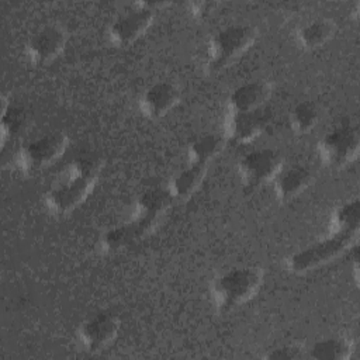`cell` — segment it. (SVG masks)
<instances>
[{
    "label": "cell",
    "instance_id": "obj_6",
    "mask_svg": "<svg viewBox=\"0 0 360 360\" xmlns=\"http://www.w3.org/2000/svg\"><path fill=\"white\" fill-rule=\"evenodd\" d=\"M360 136L354 125L340 122L326 131L318 142L321 162L330 169H342L356 160L359 155Z\"/></svg>",
    "mask_w": 360,
    "mask_h": 360
},
{
    "label": "cell",
    "instance_id": "obj_1",
    "mask_svg": "<svg viewBox=\"0 0 360 360\" xmlns=\"http://www.w3.org/2000/svg\"><path fill=\"white\" fill-rule=\"evenodd\" d=\"M103 162L96 156L70 160L55 177L44 194V204L53 215H68L91 194Z\"/></svg>",
    "mask_w": 360,
    "mask_h": 360
},
{
    "label": "cell",
    "instance_id": "obj_22",
    "mask_svg": "<svg viewBox=\"0 0 360 360\" xmlns=\"http://www.w3.org/2000/svg\"><path fill=\"white\" fill-rule=\"evenodd\" d=\"M360 204L359 198L339 204L330 214L328 232H359Z\"/></svg>",
    "mask_w": 360,
    "mask_h": 360
},
{
    "label": "cell",
    "instance_id": "obj_15",
    "mask_svg": "<svg viewBox=\"0 0 360 360\" xmlns=\"http://www.w3.org/2000/svg\"><path fill=\"white\" fill-rule=\"evenodd\" d=\"M314 181V172L309 166L297 163L281 167L273 180L274 194L278 201H290L307 190Z\"/></svg>",
    "mask_w": 360,
    "mask_h": 360
},
{
    "label": "cell",
    "instance_id": "obj_18",
    "mask_svg": "<svg viewBox=\"0 0 360 360\" xmlns=\"http://www.w3.org/2000/svg\"><path fill=\"white\" fill-rule=\"evenodd\" d=\"M226 143L224 134L204 132L197 135L187 145V159L190 163L208 165L217 156L221 155Z\"/></svg>",
    "mask_w": 360,
    "mask_h": 360
},
{
    "label": "cell",
    "instance_id": "obj_25",
    "mask_svg": "<svg viewBox=\"0 0 360 360\" xmlns=\"http://www.w3.org/2000/svg\"><path fill=\"white\" fill-rule=\"evenodd\" d=\"M215 10V4L210 1H193L188 3L190 14L197 20H205Z\"/></svg>",
    "mask_w": 360,
    "mask_h": 360
},
{
    "label": "cell",
    "instance_id": "obj_24",
    "mask_svg": "<svg viewBox=\"0 0 360 360\" xmlns=\"http://www.w3.org/2000/svg\"><path fill=\"white\" fill-rule=\"evenodd\" d=\"M305 356V346L297 340L285 342L269 349L263 357L269 360H294Z\"/></svg>",
    "mask_w": 360,
    "mask_h": 360
},
{
    "label": "cell",
    "instance_id": "obj_5",
    "mask_svg": "<svg viewBox=\"0 0 360 360\" xmlns=\"http://www.w3.org/2000/svg\"><path fill=\"white\" fill-rule=\"evenodd\" d=\"M69 138L60 131H52L24 142L15 152V163L24 173H38L63 156Z\"/></svg>",
    "mask_w": 360,
    "mask_h": 360
},
{
    "label": "cell",
    "instance_id": "obj_3",
    "mask_svg": "<svg viewBox=\"0 0 360 360\" xmlns=\"http://www.w3.org/2000/svg\"><path fill=\"white\" fill-rule=\"evenodd\" d=\"M257 30L252 24H231L210 37L204 49L202 68L207 73H218L243 55L256 41Z\"/></svg>",
    "mask_w": 360,
    "mask_h": 360
},
{
    "label": "cell",
    "instance_id": "obj_11",
    "mask_svg": "<svg viewBox=\"0 0 360 360\" xmlns=\"http://www.w3.org/2000/svg\"><path fill=\"white\" fill-rule=\"evenodd\" d=\"M121 319L110 311H100L87 316L77 328V339L89 352H100L118 336Z\"/></svg>",
    "mask_w": 360,
    "mask_h": 360
},
{
    "label": "cell",
    "instance_id": "obj_20",
    "mask_svg": "<svg viewBox=\"0 0 360 360\" xmlns=\"http://www.w3.org/2000/svg\"><path fill=\"white\" fill-rule=\"evenodd\" d=\"M30 128V117L28 114L20 108L13 107L3 97L1 105V143L6 145L7 139H18L24 134H27Z\"/></svg>",
    "mask_w": 360,
    "mask_h": 360
},
{
    "label": "cell",
    "instance_id": "obj_17",
    "mask_svg": "<svg viewBox=\"0 0 360 360\" xmlns=\"http://www.w3.org/2000/svg\"><path fill=\"white\" fill-rule=\"evenodd\" d=\"M336 25L330 18L316 17L301 24L295 31L297 44L307 51L323 46L335 35Z\"/></svg>",
    "mask_w": 360,
    "mask_h": 360
},
{
    "label": "cell",
    "instance_id": "obj_9",
    "mask_svg": "<svg viewBox=\"0 0 360 360\" xmlns=\"http://www.w3.org/2000/svg\"><path fill=\"white\" fill-rule=\"evenodd\" d=\"M68 44V32L58 22L41 25L31 34L25 44V55L31 63L45 66L53 62Z\"/></svg>",
    "mask_w": 360,
    "mask_h": 360
},
{
    "label": "cell",
    "instance_id": "obj_19",
    "mask_svg": "<svg viewBox=\"0 0 360 360\" xmlns=\"http://www.w3.org/2000/svg\"><path fill=\"white\" fill-rule=\"evenodd\" d=\"M353 342L346 336H326L315 340L308 349V356L318 360H346L353 353Z\"/></svg>",
    "mask_w": 360,
    "mask_h": 360
},
{
    "label": "cell",
    "instance_id": "obj_10",
    "mask_svg": "<svg viewBox=\"0 0 360 360\" xmlns=\"http://www.w3.org/2000/svg\"><path fill=\"white\" fill-rule=\"evenodd\" d=\"M274 122V114L269 107L249 112L228 111L224 120V136L238 143H249L259 138Z\"/></svg>",
    "mask_w": 360,
    "mask_h": 360
},
{
    "label": "cell",
    "instance_id": "obj_8",
    "mask_svg": "<svg viewBox=\"0 0 360 360\" xmlns=\"http://www.w3.org/2000/svg\"><path fill=\"white\" fill-rule=\"evenodd\" d=\"M283 156L276 149L260 148L245 153L238 162V176L248 188L260 187L273 181L281 170Z\"/></svg>",
    "mask_w": 360,
    "mask_h": 360
},
{
    "label": "cell",
    "instance_id": "obj_12",
    "mask_svg": "<svg viewBox=\"0 0 360 360\" xmlns=\"http://www.w3.org/2000/svg\"><path fill=\"white\" fill-rule=\"evenodd\" d=\"M172 197L166 188H148L135 201L134 215L129 219L141 236L149 235L158 225L159 219L167 211L172 202Z\"/></svg>",
    "mask_w": 360,
    "mask_h": 360
},
{
    "label": "cell",
    "instance_id": "obj_7",
    "mask_svg": "<svg viewBox=\"0 0 360 360\" xmlns=\"http://www.w3.org/2000/svg\"><path fill=\"white\" fill-rule=\"evenodd\" d=\"M165 4L166 3H134L129 8L115 15L110 22L107 30L110 41L117 46H125L135 42L150 27L155 18V7L159 8Z\"/></svg>",
    "mask_w": 360,
    "mask_h": 360
},
{
    "label": "cell",
    "instance_id": "obj_13",
    "mask_svg": "<svg viewBox=\"0 0 360 360\" xmlns=\"http://www.w3.org/2000/svg\"><path fill=\"white\" fill-rule=\"evenodd\" d=\"M180 90L170 82H156L146 87L139 97V110L150 120H158L170 112L180 101Z\"/></svg>",
    "mask_w": 360,
    "mask_h": 360
},
{
    "label": "cell",
    "instance_id": "obj_23",
    "mask_svg": "<svg viewBox=\"0 0 360 360\" xmlns=\"http://www.w3.org/2000/svg\"><path fill=\"white\" fill-rule=\"evenodd\" d=\"M319 118L321 112L318 105L309 100H304L291 108L288 114V124L295 134L305 135L318 125Z\"/></svg>",
    "mask_w": 360,
    "mask_h": 360
},
{
    "label": "cell",
    "instance_id": "obj_2",
    "mask_svg": "<svg viewBox=\"0 0 360 360\" xmlns=\"http://www.w3.org/2000/svg\"><path fill=\"white\" fill-rule=\"evenodd\" d=\"M264 280V270L259 266H238L218 273L210 285L214 307L228 314L257 294Z\"/></svg>",
    "mask_w": 360,
    "mask_h": 360
},
{
    "label": "cell",
    "instance_id": "obj_4",
    "mask_svg": "<svg viewBox=\"0 0 360 360\" xmlns=\"http://www.w3.org/2000/svg\"><path fill=\"white\" fill-rule=\"evenodd\" d=\"M359 232H328L323 238L291 253L285 267L291 273L302 274L318 269L354 246Z\"/></svg>",
    "mask_w": 360,
    "mask_h": 360
},
{
    "label": "cell",
    "instance_id": "obj_14",
    "mask_svg": "<svg viewBox=\"0 0 360 360\" xmlns=\"http://www.w3.org/2000/svg\"><path fill=\"white\" fill-rule=\"evenodd\" d=\"M273 91V84L267 80H250L236 86L226 100L228 111L249 112L256 111L267 103Z\"/></svg>",
    "mask_w": 360,
    "mask_h": 360
},
{
    "label": "cell",
    "instance_id": "obj_16",
    "mask_svg": "<svg viewBox=\"0 0 360 360\" xmlns=\"http://www.w3.org/2000/svg\"><path fill=\"white\" fill-rule=\"evenodd\" d=\"M207 174V166L198 163H187L183 169H179L167 181L166 190L172 200H187L204 181Z\"/></svg>",
    "mask_w": 360,
    "mask_h": 360
},
{
    "label": "cell",
    "instance_id": "obj_21",
    "mask_svg": "<svg viewBox=\"0 0 360 360\" xmlns=\"http://www.w3.org/2000/svg\"><path fill=\"white\" fill-rule=\"evenodd\" d=\"M141 238L142 236L135 225L128 221L108 228L100 238V248L107 253H115L122 250L124 248H128Z\"/></svg>",
    "mask_w": 360,
    "mask_h": 360
}]
</instances>
